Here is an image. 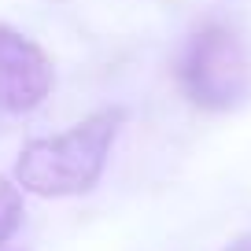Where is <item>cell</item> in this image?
<instances>
[{"mask_svg":"<svg viewBox=\"0 0 251 251\" xmlns=\"http://www.w3.org/2000/svg\"><path fill=\"white\" fill-rule=\"evenodd\" d=\"M126 126V107H100L67 133L37 137L23 144L15 159V181L23 192L45 200H67L93 192L107 170L118 129Z\"/></svg>","mask_w":251,"mask_h":251,"instance_id":"cell-1","label":"cell"},{"mask_svg":"<svg viewBox=\"0 0 251 251\" xmlns=\"http://www.w3.org/2000/svg\"><path fill=\"white\" fill-rule=\"evenodd\" d=\"M185 96L203 111H236L251 96V55L229 26H200L177 59Z\"/></svg>","mask_w":251,"mask_h":251,"instance_id":"cell-2","label":"cell"},{"mask_svg":"<svg viewBox=\"0 0 251 251\" xmlns=\"http://www.w3.org/2000/svg\"><path fill=\"white\" fill-rule=\"evenodd\" d=\"M52 85L55 71L45 48L11 26H0V111L30 115L48 100Z\"/></svg>","mask_w":251,"mask_h":251,"instance_id":"cell-3","label":"cell"},{"mask_svg":"<svg viewBox=\"0 0 251 251\" xmlns=\"http://www.w3.org/2000/svg\"><path fill=\"white\" fill-rule=\"evenodd\" d=\"M222 251H251V233H244V236H236L229 248H222Z\"/></svg>","mask_w":251,"mask_h":251,"instance_id":"cell-5","label":"cell"},{"mask_svg":"<svg viewBox=\"0 0 251 251\" xmlns=\"http://www.w3.org/2000/svg\"><path fill=\"white\" fill-rule=\"evenodd\" d=\"M23 188L11 185L8 177H0V244H8L11 236L19 233V226H23Z\"/></svg>","mask_w":251,"mask_h":251,"instance_id":"cell-4","label":"cell"}]
</instances>
